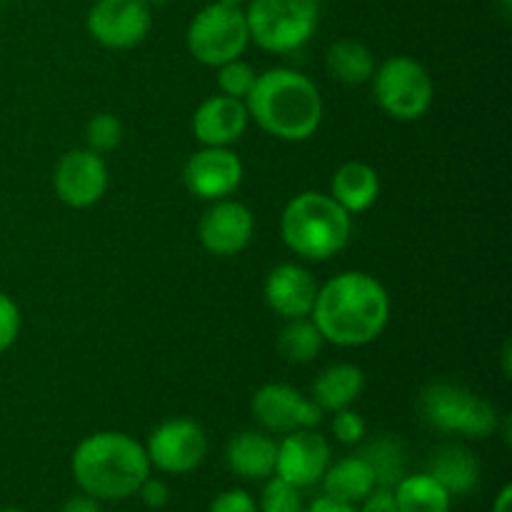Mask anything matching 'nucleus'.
<instances>
[{
  "mask_svg": "<svg viewBox=\"0 0 512 512\" xmlns=\"http://www.w3.org/2000/svg\"><path fill=\"white\" fill-rule=\"evenodd\" d=\"M323 335L315 328V323L308 318L285 320V328L278 335V353L283 355L288 363L305 365L313 363L320 353H323Z\"/></svg>",
  "mask_w": 512,
  "mask_h": 512,
  "instance_id": "393cba45",
  "label": "nucleus"
},
{
  "mask_svg": "<svg viewBox=\"0 0 512 512\" xmlns=\"http://www.w3.org/2000/svg\"><path fill=\"white\" fill-rule=\"evenodd\" d=\"M250 410H253V418L268 433L283 435L293 433V430L318 428L325 415L313 400L285 383H268L255 390Z\"/></svg>",
  "mask_w": 512,
  "mask_h": 512,
  "instance_id": "f8f14e48",
  "label": "nucleus"
},
{
  "mask_svg": "<svg viewBox=\"0 0 512 512\" xmlns=\"http://www.w3.org/2000/svg\"><path fill=\"white\" fill-rule=\"evenodd\" d=\"M145 453L150 468L168 475H185L198 468L208 455V435L195 420L170 418L148 435Z\"/></svg>",
  "mask_w": 512,
  "mask_h": 512,
  "instance_id": "9d476101",
  "label": "nucleus"
},
{
  "mask_svg": "<svg viewBox=\"0 0 512 512\" xmlns=\"http://www.w3.org/2000/svg\"><path fill=\"white\" fill-rule=\"evenodd\" d=\"M330 465L328 440L313 428L293 430L278 443V460H275V475L288 480L295 488H310L320 483Z\"/></svg>",
  "mask_w": 512,
  "mask_h": 512,
  "instance_id": "2eb2a0df",
  "label": "nucleus"
},
{
  "mask_svg": "<svg viewBox=\"0 0 512 512\" xmlns=\"http://www.w3.org/2000/svg\"><path fill=\"white\" fill-rule=\"evenodd\" d=\"M210 512H258V503H255L248 490L233 488L220 493L210 503Z\"/></svg>",
  "mask_w": 512,
  "mask_h": 512,
  "instance_id": "2f4dec72",
  "label": "nucleus"
},
{
  "mask_svg": "<svg viewBox=\"0 0 512 512\" xmlns=\"http://www.w3.org/2000/svg\"><path fill=\"white\" fill-rule=\"evenodd\" d=\"M253 230L255 218L248 205L233 198H223L210 203V208L203 213L198 223V238L210 255L233 258L248 248L253 240Z\"/></svg>",
  "mask_w": 512,
  "mask_h": 512,
  "instance_id": "ddd939ff",
  "label": "nucleus"
},
{
  "mask_svg": "<svg viewBox=\"0 0 512 512\" xmlns=\"http://www.w3.org/2000/svg\"><path fill=\"white\" fill-rule=\"evenodd\" d=\"M110 183L108 163L90 148H75L60 155L53 170L55 195L73 210L93 208L100 203Z\"/></svg>",
  "mask_w": 512,
  "mask_h": 512,
  "instance_id": "9b49d317",
  "label": "nucleus"
},
{
  "mask_svg": "<svg viewBox=\"0 0 512 512\" xmlns=\"http://www.w3.org/2000/svg\"><path fill=\"white\" fill-rule=\"evenodd\" d=\"M218 3H225V5H238V8H243V5H248V0H218Z\"/></svg>",
  "mask_w": 512,
  "mask_h": 512,
  "instance_id": "58836bf2",
  "label": "nucleus"
},
{
  "mask_svg": "<svg viewBox=\"0 0 512 512\" xmlns=\"http://www.w3.org/2000/svg\"><path fill=\"white\" fill-rule=\"evenodd\" d=\"M243 160L230 148H200L188 158L183 168V183L195 198L215 200L230 198L243 183Z\"/></svg>",
  "mask_w": 512,
  "mask_h": 512,
  "instance_id": "4468645a",
  "label": "nucleus"
},
{
  "mask_svg": "<svg viewBox=\"0 0 512 512\" xmlns=\"http://www.w3.org/2000/svg\"><path fill=\"white\" fill-rule=\"evenodd\" d=\"M243 10L250 43L275 55L303 48L318 30L313 0H248Z\"/></svg>",
  "mask_w": 512,
  "mask_h": 512,
  "instance_id": "423d86ee",
  "label": "nucleus"
},
{
  "mask_svg": "<svg viewBox=\"0 0 512 512\" xmlns=\"http://www.w3.org/2000/svg\"><path fill=\"white\" fill-rule=\"evenodd\" d=\"M303 495H300V488L290 485L288 480L268 478L265 483L263 495H260L258 512H303Z\"/></svg>",
  "mask_w": 512,
  "mask_h": 512,
  "instance_id": "c85d7f7f",
  "label": "nucleus"
},
{
  "mask_svg": "<svg viewBox=\"0 0 512 512\" xmlns=\"http://www.w3.org/2000/svg\"><path fill=\"white\" fill-rule=\"evenodd\" d=\"M125 128L120 123L118 115L113 113H98L88 120L85 125V143H88L90 150L95 153H110V150L118 148L123 143Z\"/></svg>",
  "mask_w": 512,
  "mask_h": 512,
  "instance_id": "bb28decb",
  "label": "nucleus"
},
{
  "mask_svg": "<svg viewBox=\"0 0 512 512\" xmlns=\"http://www.w3.org/2000/svg\"><path fill=\"white\" fill-rule=\"evenodd\" d=\"M313 3H318V5H320V3H325V0H313Z\"/></svg>",
  "mask_w": 512,
  "mask_h": 512,
  "instance_id": "79ce46f5",
  "label": "nucleus"
},
{
  "mask_svg": "<svg viewBox=\"0 0 512 512\" xmlns=\"http://www.w3.org/2000/svg\"><path fill=\"white\" fill-rule=\"evenodd\" d=\"M493 512H512V488L510 485H505V488L498 493V498H495V503H493Z\"/></svg>",
  "mask_w": 512,
  "mask_h": 512,
  "instance_id": "e433bc0d",
  "label": "nucleus"
},
{
  "mask_svg": "<svg viewBox=\"0 0 512 512\" xmlns=\"http://www.w3.org/2000/svg\"><path fill=\"white\" fill-rule=\"evenodd\" d=\"M0 512H25V510H20V508H5V510H0Z\"/></svg>",
  "mask_w": 512,
  "mask_h": 512,
  "instance_id": "ea45409f",
  "label": "nucleus"
},
{
  "mask_svg": "<svg viewBox=\"0 0 512 512\" xmlns=\"http://www.w3.org/2000/svg\"><path fill=\"white\" fill-rule=\"evenodd\" d=\"M278 443L268 433L245 430L238 433L225 448V463L243 480H268L275 475Z\"/></svg>",
  "mask_w": 512,
  "mask_h": 512,
  "instance_id": "a211bd4d",
  "label": "nucleus"
},
{
  "mask_svg": "<svg viewBox=\"0 0 512 512\" xmlns=\"http://www.w3.org/2000/svg\"><path fill=\"white\" fill-rule=\"evenodd\" d=\"M420 415L438 433L483 440L498 430L500 415L490 400L453 383H433L420 393Z\"/></svg>",
  "mask_w": 512,
  "mask_h": 512,
  "instance_id": "39448f33",
  "label": "nucleus"
},
{
  "mask_svg": "<svg viewBox=\"0 0 512 512\" xmlns=\"http://www.w3.org/2000/svg\"><path fill=\"white\" fill-rule=\"evenodd\" d=\"M310 320L325 343L338 348H363L388 328L390 295L370 273L348 270L318 288Z\"/></svg>",
  "mask_w": 512,
  "mask_h": 512,
  "instance_id": "f257e3e1",
  "label": "nucleus"
},
{
  "mask_svg": "<svg viewBox=\"0 0 512 512\" xmlns=\"http://www.w3.org/2000/svg\"><path fill=\"white\" fill-rule=\"evenodd\" d=\"M360 458L370 465L378 488H395L405 478V448L395 438H378L360 450Z\"/></svg>",
  "mask_w": 512,
  "mask_h": 512,
  "instance_id": "a878e982",
  "label": "nucleus"
},
{
  "mask_svg": "<svg viewBox=\"0 0 512 512\" xmlns=\"http://www.w3.org/2000/svg\"><path fill=\"white\" fill-rule=\"evenodd\" d=\"M143 3L148 5L150 10H153V8H165V5H168L170 0H143Z\"/></svg>",
  "mask_w": 512,
  "mask_h": 512,
  "instance_id": "4c0bfd02",
  "label": "nucleus"
},
{
  "mask_svg": "<svg viewBox=\"0 0 512 512\" xmlns=\"http://www.w3.org/2000/svg\"><path fill=\"white\" fill-rule=\"evenodd\" d=\"M263 298L268 308L283 320L308 318L318 298V283L303 265L283 263L265 278Z\"/></svg>",
  "mask_w": 512,
  "mask_h": 512,
  "instance_id": "dca6fc26",
  "label": "nucleus"
},
{
  "mask_svg": "<svg viewBox=\"0 0 512 512\" xmlns=\"http://www.w3.org/2000/svg\"><path fill=\"white\" fill-rule=\"evenodd\" d=\"M333 435L343 445H358L365 438V420L363 415L355 413L353 408H345L333 413Z\"/></svg>",
  "mask_w": 512,
  "mask_h": 512,
  "instance_id": "c756f323",
  "label": "nucleus"
},
{
  "mask_svg": "<svg viewBox=\"0 0 512 512\" xmlns=\"http://www.w3.org/2000/svg\"><path fill=\"white\" fill-rule=\"evenodd\" d=\"M70 470L88 498L125 500L138 495L150 475V460L145 445L135 438L118 430H100L80 440Z\"/></svg>",
  "mask_w": 512,
  "mask_h": 512,
  "instance_id": "7ed1b4c3",
  "label": "nucleus"
},
{
  "mask_svg": "<svg viewBox=\"0 0 512 512\" xmlns=\"http://www.w3.org/2000/svg\"><path fill=\"white\" fill-rule=\"evenodd\" d=\"M60 512H100V505L95 498H88V495H75V498L65 500L63 510Z\"/></svg>",
  "mask_w": 512,
  "mask_h": 512,
  "instance_id": "c9c22d12",
  "label": "nucleus"
},
{
  "mask_svg": "<svg viewBox=\"0 0 512 512\" xmlns=\"http://www.w3.org/2000/svg\"><path fill=\"white\" fill-rule=\"evenodd\" d=\"M245 108L260 130L285 143L313 138L325 113L318 85L293 68L258 73L253 90L245 98Z\"/></svg>",
  "mask_w": 512,
  "mask_h": 512,
  "instance_id": "f03ea898",
  "label": "nucleus"
},
{
  "mask_svg": "<svg viewBox=\"0 0 512 512\" xmlns=\"http://www.w3.org/2000/svg\"><path fill=\"white\" fill-rule=\"evenodd\" d=\"M428 473L448 490L450 495H468L480 483V463L470 450L460 445H445L430 458Z\"/></svg>",
  "mask_w": 512,
  "mask_h": 512,
  "instance_id": "4be33fe9",
  "label": "nucleus"
},
{
  "mask_svg": "<svg viewBox=\"0 0 512 512\" xmlns=\"http://www.w3.org/2000/svg\"><path fill=\"white\" fill-rule=\"evenodd\" d=\"M280 235L298 258L323 263L338 255L353 235V215L328 193L305 190L288 200L280 215Z\"/></svg>",
  "mask_w": 512,
  "mask_h": 512,
  "instance_id": "20e7f679",
  "label": "nucleus"
},
{
  "mask_svg": "<svg viewBox=\"0 0 512 512\" xmlns=\"http://www.w3.org/2000/svg\"><path fill=\"white\" fill-rule=\"evenodd\" d=\"M185 45L193 60L208 68H220L230 60L243 58L250 45L245 10L238 5L208 3L193 15L185 30Z\"/></svg>",
  "mask_w": 512,
  "mask_h": 512,
  "instance_id": "6e6552de",
  "label": "nucleus"
},
{
  "mask_svg": "<svg viewBox=\"0 0 512 512\" xmlns=\"http://www.w3.org/2000/svg\"><path fill=\"white\" fill-rule=\"evenodd\" d=\"M380 195V178L373 165L363 160H350L343 163L333 175L330 183V198L345 210V213H365L373 208Z\"/></svg>",
  "mask_w": 512,
  "mask_h": 512,
  "instance_id": "6ab92c4d",
  "label": "nucleus"
},
{
  "mask_svg": "<svg viewBox=\"0 0 512 512\" xmlns=\"http://www.w3.org/2000/svg\"><path fill=\"white\" fill-rule=\"evenodd\" d=\"M400 512H450L453 495L430 473L405 475L393 488Z\"/></svg>",
  "mask_w": 512,
  "mask_h": 512,
  "instance_id": "b1692460",
  "label": "nucleus"
},
{
  "mask_svg": "<svg viewBox=\"0 0 512 512\" xmlns=\"http://www.w3.org/2000/svg\"><path fill=\"white\" fill-rule=\"evenodd\" d=\"M358 512H400L393 488H373V493L363 500V508Z\"/></svg>",
  "mask_w": 512,
  "mask_h": 512,
  "instance_id": "72a5a7b5",
  "label": "nucleus"
},
{
  "mask_svg": "<svg viewBox=\"0 0 512 512\" xmlns=\"http://www.w3.org/2000/svg\"><path fill=\"white\" fill-rule=\"evenodd\" d=\"M373 95L385 115L400 123H413L433 108L435 85L428 68L410 55H393L373 73Z\"/></svg>",
  "mask_w": 512,
  "mask_h": 512,
  "instance_id": "0eeeda50",
  "label": "nucleus"
},
{
  "mask_svg": "<svg viewBox=\"0 0 512 512\" xmlns=\"http://www.w3.org/2000/svg\"><path fill=\"white\" fill-rule=\"evenodd\" d=\"M325 68L338 83L363 85L370 83L378 65L368 45L353 38H340L325 53Z\"/></svg>",
  "mask_w": 512,
  "mask_h": 512,
  "instance_id": "5701e85b",
  "label": "nucleus"
},
{
  "mask_svg": "<svg viewBox=\"0 0 512 512\" xmlns=\"http://www.w3.org/2000/svg\"><path fill=\"white\" fill-rule=\"evenodd\" d=\"M20 335V310L10 295L0 290V355L13 348Z\"/></svg>",
  "mask_w": 512,
  "mask_h": 512,
  "instance_id": "7c9ffc66",
  "label": "nucleus"
},
{
  "mask_svg": "<svg viewBox=\"0 0 512 512\" xmlns=\"http://www.w3.org/2000/svg\"><path fill=\"white\" fill-rule=\"evenodd\" d=\"M250 125L245 100L228 95H210L193 113V135L205 148H230Z\"/></svg>",
  "mask_w": 512,
  "mask_h": 512,
  "instance_id": "f3484780",
  "label": "nucleus"
},
{
  "mask_svg": "<svg viewBox=\"0 0 512 512\" xmlns=\"http://www.w3.org/2000/svg\"><path fill=\"white\" fill-rule=\"evenodd\" d=\"M255 78H258V70L248 60H230V63L218 68V90L223 95H228V98L245 100L250 90H253Z\"/></svg>",
  "mask_w": 512,
  "mask_h": 512,
  "instance_id": "cd10ccee",
  "label": "nucleus"
},
{
  "mask_svg": "<svg viewBox=\"0 0 512 512\" xmlns=\"http://www.w3.org/2000/svg\"><path fill=\"white\" fill-rule=\"evenodd\" d=\"M138 495H140V500H143V503L148 505V508H153V510L165 508V505L170 503V488H168V485H165L163 480H158V478H150V475L145 478V483L140 485Z\"/></svg>",
  "mask_w": 512,
  "mask_h": 512,
  "instance_id": "473e14b6",
  "label": "nucleus"
},
{
  "mask_svg": "<svg viewBox=\"0 0 512 512\" xmlns=\"http://www.w3.org/2000/svg\"><path fill=\"white\" fill-rule=\"evenodd\" d=\"M500 5H505V8H508V5H512V0H498Z\"/></svg>",
  "mask_w": 512,
  "mask_h": 512,
  "instance_id": "a19ab883",
  "label": "nucleus"
},
{
  "mask_svg": "<svg viewBox=\"0 0 512 512\" xmlns=\"http://www.w3.org/2000/svg\"><path fill=\"white\" fill-rule=\"evenodd\" d=\"M365 375L353 363L328 365L323 373L315 378L310 400L318 405L323 413H338V410L353 408L355 400L363 395Z\"/></svg>",
  "mask_w": 512,
  "mask_h": 512,
  "instance_id": "aec40b11",
  "label": "nucleus"
},
{
  "mask_svg": "<svg viewBox=\"0 0 512 512\" xmlns=\"http://www.w3.org/2000/svg\"><path fill=\"white\" fill-rule=\"evenodd\" d=\"M320 483H323L328 498L350 505L363 503L373 493V488H378L373 470H370V465L360 455H350V458L328 465Z\"/></svg>",
  "mask_w": 512,
  "mask_h": 512,
  "instance_id": "412c9836",
  "label": "nucleus"
},
{
  "mask_svg": "<svg viewBox=\"0 0 512 512\" xmlns=\"http://www.w3.org/2000/svg\"><path fill=\"white\" fill-rule=\"evenodd\" d=\"M85 30L108 50L138 48L153 30V10L143 0H95L85 15Z\"/></svg>",
  "mask_w": 512,
  "mask_h": 512,
  "instance_id": "1a4fd4ad",
  "label": "nucleus"
},
{
  "mask_svg": "<svg viewBox=\"0 0 512 512\" xmlns=\"http://www.w3.org/2000/svg\"><path fill=\"white\" fill-rule=\"evenodd\" d=\"M303 512H358V508L350 503H340V500H333L328 498V495H323V498L315 500V503Z\"/></svg>",
  "mask_w": 512,
  "mask_h": 512,
  "instance_id": "f704fd0d",
  "label": "nucleus"
}]
</instances>
